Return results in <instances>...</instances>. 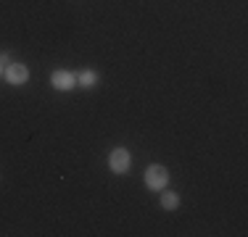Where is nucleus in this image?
Listing matches in <instances>:
<instances>
[{"instance_id":"f257e3e1","label":"nucleus","mask_w":248,"mask_h":237,"mask_svg":"<svg viewBox=\"0 0 248 237\" xmlns=\"http://www.w3.org/2000/svg\"><path fill=\"white\" fill-rule=\"evenodd\" d=\"M145 187L153 193H161L164 187H169V169H164L161 163H151L145 169Z\"/></svg>"},{"instance_id":"f03ea898","label":"nucleus","mask_w":248,"mask_h":237,"mask_svg":"<svg viewBox=\"0 0 248 237\" xmlns=\"http://www.w3.org/2000/svg\"><path fill=\"white\" fill-rule=\"evenodd\" d=\"M129 166H132V156L127 148H114L108 156V169L114 174H129Z\"/></svg>"},{"instance_id":"7ed1b4c3","label":"nucleus","mask_w":248,"mask_h":237,"mask_svg":"<svg viewBox=\"0 0 248 237\" xmlns=\"http://www.w3.org/2000/svg\"><path fill=\"white\" fill-rule=\"evenodd\" d=\"M3 76H5L8 85L21 87V85H27V82H29V69H27V63H8L5 71H3Z\"/></svg>"},{"instance_id":"20e7f679","label":"nucleus","mask_w":248,"mask_h":237,"mask_svg":"<svg viewBox=\"0 0 248 237\" xmlns=\"http://www.w3.org/2000/svg\"><path fill=\"white\" fill-rule=\"evenodd\" d=\"M50 85H53V90H58V92H69L77 87V74H72V71H66V69H58L50 74Z\"/></svg>"},{"instance_id":"39448f33","label":"nucleus","mask_w":248,"mask_h":237,"mask_svg":"<svg viewBox=\"0 0 248 237\" xmlns=\"http://www.w3.org/2000/svg\"><path fill=\"white\" fill-rule=\"evenodd\" d=\"M77 85L85 87V90H93V87L98 85V71H93V69L79 71V74H77Z\"/></svg>"},{"instance_id":"423d86ee","label":"nucleus","mask_w":248,"mask_h":237,"mask_svg":"<svg viewBox=\"0 0 248 237\" xmlns=\"http://www.w3.org/2000/svg\"><path fill=\"white\" fill-rule=\"evenodd\" d=\"M161 208H167V211L180 208V195H177L174 190H167V187L161 190Z\"/></svg>"},{"instance_id":"0eeeda50","label":"nucleus","mask_w":248,"mask_h":237,"mask_svg":"<svg viewBox=\"0 0 248 237\" xmlns=\"http://www.w3.org/2000/svg\"><path fill=\"white\" fill-rule=\"evenodd\" d=\"M0 63H8V53H0Z\"/></svg>"}]
</instances>
